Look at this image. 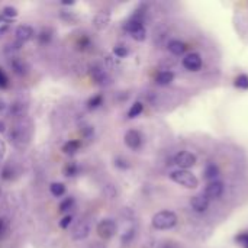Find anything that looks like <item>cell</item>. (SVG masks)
I'll list each match as a JSON object with an SVG mask.
<instances>
[{"label":"cell","mask_w":248,"mask_h":248,"mask_svg":"<svg viewBox=\"0 0 248 248\" xmlns=\"http://www.w3.org/2000/svg\"><path fill=\"white\" fill-rule=\"evenodd\" d=\"M32 135H33L32 121L28 116H25V118L13 122V125L9 131V141L15 148L23 150L31 144Z\"/></svg>","instance_id":"obj_1"},{"label":"cell","mask_w":248,"mask_h":248,"mask_svg":"<svg viewBox=\"0 0 248 248\" xmlns=\"http://www.w3.org/2000/svg\"><path fill=\"white\" fill-rule=\"evenodd\" d=\"M125 32H128L135 41L142 42L147 38V29L144 26V12L141 9L135 10V13L126 20L124 25Z\"/></svg>","instance_id":"obj_2"},{"label":"cell","mask_w":248,"mask_h":248,"mask_svg":"<svg viewBox=\"0 0 248 248\" xmlns=\"http://www.w3.org/2000/svg\"><path fill=\"white\" fill-rule=\"evenodd\" d=\"M151 224L158 231L171 230L177 225V215L171 211H160L153 217Z\"/></svg>","instance_id":"obj_3"},{"label":"cell","mask_w":248,"mask_h":248,"mask_svg":"<svg viewBox=\"0 0 248 248\" xmlns=\"http://www.w3.org/2000/svg\"><path fill=\"white\" fill-rule=\"evenodd\" d=\"M170 179L174 183H177V185H180V186H183L186 189H196L199 186L198 177L189 170H180V169L174 170V171H171Z\"/></svg>","instance_id":"obj_4"},{"label":"cell","mask_w":248,"mask_h":248,"mask_svg":"<svg viewBox=\"0 0 248 248\" xmlns=\"http://www.w3.org/2000/svg\"><path fill=\"white\" fill-rule=\"evenodd\" d=\"M89 74H90V78L94 81V84L97 86H102V87H106V86H110L112 84V77L109 76V73L99 64H93L89 70Z\"/></svg>","instance_id":"obj_5"},{"label":"cell","mask_w":248,"mask_h":248,"mask_svg":"<svg viewBox=\"0 0 248 248\" xmlns=\"http://www.w3.org/2000/svg\"><path fill=\"white\" fill-rule=\"evenodd\" d=\"M116 231H118V225H116V222H115L113 219H110V218L102 219V221L97 224V227H96L97 235H99L102 240H105V241L113 238L115 234H116Z\"/></svg>","instance_id":"obj_6"},{"label":"cell","mask_w":248,"mask_h":248,"mask_svg":"<svg viewBox=\"0 0 248 248\" xmlns=\"http://www.w3.org/2000/svg\"><path fill=\"white\" fill-rule=\"evenodd\" d=\"M174 164L180 170H189L196 164V155L189 151H180L174 155Z\"/></svg>","instance_id":"obj_7"},{"label":"cell","mask_w":248,"mask_h":248,"mask_svg":"<svg viewBox=\"0 0 248 248\" xmlns=\"http://www.w3.org/2000/svg\"><path fill=\"white\" fill-rule=\"evenodd\" d=\"M90 231H92L90 222L86 221V219H80L74 225V228L71 230V238L74 241H83V240H86L90 235Z\"/></svg>","instance_id":"obj_8"},{"label":"cell","mask_w":248,"mask_h":248,"mask_svg":"<svg viewBox=\"0 0 248 248\" xmlns=\"http://www.w3.org/2000/svg\"><path fill=\"white\" fill-rule=\"evenodd\" d=\"M124 141H125V145L131 150H140L141 145H142V134L137 129H129L125 132V137H124Z\"/></svg>","instance_id":"obj_9"},{"label":"cell","mask_w":248,"mask_h":248,"mask_svg":"<svg viewBox=\"0 0 248 248\" xmlns=\"http://www.w3.org/2000/svg\"><path fill=\"white\" fill-rule=\"evenodd\" d=\"M110 19H112V13H110L108 9H103V10H99V12L93 16L92 22H93V26H94L97 31H103L105 28L109 26Z\"/></svg>","instance_id":"obj_10"},{"label":"cell","mask_w":248,"mask_h":248,"mask_svg":"<svg viewBox=\"0 0 248 248\" xmlns=\"http://www.w3.org/2000/svg\"><path fill=\"white\" fill-rule=\"evenodd\" d=\"M15 36H16V41H17L19 44L23 45V44L29 42L31 39H33L35 31H33V28L29 26V25H19V26L15 29Z\"/></svg>","instance_id":"obj_11"},{"label":"cell","mask_w":248,"mask_h":248,"mask_svg":"<svg viewBox=\"0 0 248 248\" xmlns=\"http://www.w3.org/2000/svg\"><path fill=\"white\" fill-rule=\"evenodd\" d=\"M26 113H28V105H26V103L16 100V102H13L12 105H9L7 115H9L10 118H13L15 121L25 118V116H26Z\"/></svg>","instance_id":"obj_12"},{"label":"cell","mask_w":248,"mask_h":248,"mask_svg":"<svg viewBox=\"0 0 248 248\" xmlns=\"http://www.w3.org/2000/svg\"><path fill=\"white\" fill-rule=\"evenodd\" d=\"M183 67L189 71H199L202 68V57L198 52H190L183 58Z\"/></svg>","instance_id":"obj_13"},{"label":"cell","mask_w":248,"mask_h":248,"mask_svg":"<svg viewBox=\"0 0 248 248\" xmlns=\"http://www.w3.org/2000/svg\"><path fill=\"white\" fill-rule=\"evenodd\" d=\"M190 206L195 212L198 214H205L209 208V199L205 196V193H199V195H195L192 199H190Z\"/></svg>","instance_id":"obj_14"},{"label":"cell","mask_w":248,"mask_h":248,"mask_svg":"<svg viewBox=\"0 0 248 248\" xmlns=\"http://www.w3.org/2000/svg\"><path fill=\"white\" fill-rule=\"evenodd\" d=\"M9 65H10V68H12V71L16 74V76H19V77H23V76H26L28 74V70H29V67H28V64H26V61L25 60H22L20 57H10V60H9Z\"/></svg>","instance_id":"obj_15"},{"label":"cell","mask_w":248,"mask_h":248,"mask_svg":"<svg viewBox=\"0 0 248 248\" xmlns=\"http://www.w3.org/2000/svg\"><path fill=\"white\" fill-rule=\"evenodd\" d=\"M224 193V183L221 180H215V182H209L208 186L205 187V196L211 201V199H218L221 198Z\"/></svg>","instance_id":"obj_16"},{"label":"cell","mask_w":248,"mask_h":248,"mask_svg":"<svg viewBox=\"0 0 248 248\" xmlns=\"http://www.w3.org/2000/svg\"><path fill=\"white\" fill-rule=\"evenodd\" d=\"M167 48H169V51H170L171 54H174V55H183V54L186 52V49H187L186 44L182 42V41H179V39H171V41L169 42Z\"/></svg>","instance_id":"obj_17"},{"label":"cell","mask_w":248,"mask_h":248,"mask_svg":"<svg viewBox=\"0 0 248 248\" xmlns=\"http://www.w3.org/2000/svg\"><path fill=\"white\" fill-rule=\"evenodd\" d=\"M173 80H174V74L171 71H160L155 76V83L158 86H169L173 83Z\"/></svg>","instance_id":"obj_18"},{"label":"cell","mask_w":248,"mask_h":248,"mask_svg":"<svg viewBox=\"0 0 248 248\" xmlns=\"http://www.w3.org/2000/svg\"><path fill=\"white\" fill-rule=\"evenodd\" d=\"M80 147H81V141H78V140H70V141H67L62 145V153L67 154V155H74L80 150Z\"/></svg>","instance_id":"obj_19"},{"label":"cell","mask_w":248,"mask_h":248,"mask_svg":"<svg viewBox=\"0 0 248 248\" xmlns=\"http://www.w3.org/2000/svg\"><path fill=\"white\" fill-rule=\"evenodd\" d=\"M80 170H81V169H80V166H78L77 161H68V163L64 166L62 173H64L65 177H76V176L80 174Z\"/></svg>","instance_id":"obj_20"},{"label":"cell","mask_w":248,"mask_h":248,"mask_svg":"<svg viewBox=\"0 0 248 248\" xmlns=\"http://www.w3.org/2000/svg\"><path fill=\"white\" fill-rule=\"evenodd\" d=\"M203 174H205V179H206V180H209V182H215V180L218 179V176H219V169H218V166H217V164L209 163V164L205 167Z\"/></svg>","instance_id":"obj_21"},{"label":"cell","mask_w":248,"mask_h":248,"mask_svg":"<svg viewBox=\"0 0 248 248\" xmlns=\"http://www.w3.org/2000/svg\"><path fill=\"white\" fill-rule=\"evenodd\" d=\"M76 46L80 49V51H87L90 49L92 46V38L86 33H81L77 39H76Z\"/></svg>","instance_id":"obj_22"},{"label":"cell","mask_w":248,"mask_h":248,"mask_svg":"<svg viewBox=\"0 0 248 248\" xmlns=\"http://www.w3.org/2000/svg\"><path fill=\"white\" fill-rule=\"evenodd\" d=\"M52 35H54V31H52L51 28H42L41 32L38 33V42H39L41 45H46V44L51 42Z\"/></svg>","instance_id":"obj_23"},{"label":"cell","mask_w":248,"mask_h":248,"mask_svg":"<svg viewBox=\"0 0 248 248\" xmlns=\"http://www.w3.org/2000/svg\"><path fill=\"white\" fill-rule=\"evenodd\" d=\"M87 109L89 110H96V109H99L102 105H103V94H94V96H92L89 100H87Z\"/></svg>","instance_id":"obj_24"},{"label":"cell","mask_w":248,"mask_h":248,"mask_svg":"<svg viewBox=\"0 0 248 248\" xmlns=\"http://www.w3.org/2000/svg\"><path fill=\"white\" fill-rule=\"evenodd\" d=\"M74 205H76V199H74L73 196H68V198H65L64 201H61V203H60V206H58V212L67 214V212H70V211L74 208Z\"/></svg>","instance_id":"obj_25"},{"label":"cell","mask_w":248,"mask_h":248,"mask_svg":"<svg viewBox=\"0 0 248 248\" xmlns=\"http://www.w3.org/2000/svg\"><path fill=\"white\" fill-rule=\"evenodd\" d=\"M0 15H1V16L4 17V20L9 23V22H12V20L17 16V9L13 7V6H4V7L1 9Z\"/></svg>","instance_id":"obj_26"},{"label":"cell","mask_w":248,"mask_h":248,"mask_svg":"<svg viewBox=\"0 0 248 248\" xmlns=\"http://www.w3.org/2000/svg\"><path fill=\"white\" fill-rule=\"evenodd\" d=\"M49 192H51V195H52L54 198H61V196L65 195V186H64V183L54 182V183H51V186H49Z\"/></svg>","instance_id":"obj_27"},{"label":"cell","mask_w":248,"mask_h":248,"mask_svg":"<svg viewBox=\"0 0 248 248\" xmlns=\"http://www.w3.org/2000/svg\"><path fill=\"white\" fill-rule=\"evenodd\" d=\"M142 110H144V105L141 102H134V105L128 110V118L129 119H135V118H138L142 113Z\"/></svg>","instance_id":"obj_28"},{"label":"cell","mask_w":248,"mask_h":248,"mask_svg":"<svg viewBox=\"0 0 248 248\" xmlns=\"http://www.w3.org/2000/svg\"><path fill=\"white\" fill-rule=\"evenodd\" d=\"M234 86L241 90H248V76L247 74H240L234 80Z\"/></svg>","instance_id":"obj_29"},{"label":"cell","mask_w":248,"mask_h":248,"mask_svg":"<svg viewBox=\"0 0 248 248\" xmlns=\"http://www.w3.org/2000/svg\"><path fill=\"white\" fill-rule=\"evenodd\" d=\"M60 16H61V19L65 20L67 23H76V22L78 20L77 15H76L74 12H70V10H62Z\"/></svg>","instance_id":"obj_30"},{"label":"cell","mask_w":248,"mask_h":248,"mask_svg":"<svg viewBox=\"0 0 248 248\" xmlns=\"http://www.w3.org/2000/svg\"><path fill=\"white\" fill-rule=\"evenodd\" d=\"M13 174H15V171H13V167H12L10 164L3 166V169H1V171H0V177H1L3 180H12V179H13Z\"/></svg>","instance_id":"obj_31"},{"label":"cell","mask_w":248,"mask_h":248,"mask_svg":"<svg viewBox=\"0 0 248 248\" xmlns=\"http://www.w3.org/2000/svg\"><path fill=\"white\" fill-rule=\"evenodd\" d=\"M134 237H135V230H134V228L126 230V231L122 234V237H121V243H122L124 246H128V244L134 240Z\"/></svg>","instance_id":"obj_32"},{"label":"cell","mask_w":248,"mask_h":248,"mask_svg":"<svg viewBox=\"0 0 248 248\" xmlns=\"http://www.w3.org/2000/svg\"><path fill=\"white\" fill-rule=\"evenodd\" d=\"M128 54H129V49H128L125 45H116V46L113 48V55H115L116 58H125Z\"/></svg>","instance_id":"obj_33"},{"label":"cell","mask_w":248,"mask_h":248,"mask_svg":"<svg viewBox=\"0 0 248 248\" xmlns=\"http://www.w3.org/2000/svg\"><path fill=\"white\" fill-rule=\"evenodd\" d=\"M115 167L119 169V170H128V169L131 167V164H129V161H128L126 158H124V157H116V158H115Z\"/></svg>","instance_id":"obj_34"},{"label":"cell","mask_w":248,"mask_h":248,"mask_svg":"<svg viewBox=\"0 0 248 248\" xmlns=\"http://www.w3.org/2000/svg\"><path fill=\"white\" fill-rule=\"evenodd\" d=\"M235 243L240 244L243 248H248V231L247 232H241L235 237Z\"/></svg>","instance_id":"obj_35"},{"label":"cell","mask_w":248,"mask_h":248,"mask_svg":"<svg viewBox=\"0 0 248 248\" xmlns=\"http://www.w3.org/2000/svg\"><path fill=\"white\" fill-rule=\"evenodd\" d=\"M81 135H83V138H86V140H92L93 135H94V128L90 126V125L81 126Z\"/></svg>","instance_id":"obj_36"},{"label":"cell","mask_w":248,"mask_h":248,"mask_svg":"<svg viewBox=\"0 0 248 248\" xmlns=\"http://www.w3.org/2000/svg\"><path fill=\"white\" fill-rule=\"evenodd\" d=\"M9 87V77L6 76L4 70L0 67V89H7Z\"/></svg>","instance_id":"obj_37"},{"label":"cell","mask_w":248,"mask_h":248,"mask_svg":"<svg viewBox=\"0 0 248 248\" xmlns=\"http://www.w3.org/2000/svg\"><path fill=\"white\" fill-rule=\"evenodd\" d=\"M71 224H73V215H65V217L60 221V227H61L62 230L70 228Z\"/></svg>","instance_id":"obj_38"},{"label":"cell","mask_w":248,"mask_h":248,"mask_svg":"<svg viewBox=\"0 0 248 248\" xmlns=\"http://www.w3.org/2000/svg\"><path fill=\"white\" fill-rule=\"evenodd\" d=\"M4 154H6V144H4L3 140H0V163H1V160L4 157Z\"/></svg>","instance_id":"obj_39"},{"label":"cell","mask_w":248,"mask_h":248,"mask_svg":"<svg viewBox=\"0 0 248 248\" xmlns=\"http://www.w3.org/2000/svg\"><path fill=\"white\" fill-rule=\"evenodd\" d=\"M3 232H6V219L0 218V237L3 235Z\"/></svg>","instance_id":"obj_40"},{"label":"cell","mask_w":248,"mask_h":248,"mask_svg":"<svg viewBox=\"0 0 248 248\" xmlns=\"http://www.w3.org/2000/svg\"><path fill=\"white\" fill-rule=\"evenodd\" d=\"M7 31H9V23H3V25H0V38H1Z\"/></svg>","instance_id":"obj_41"},{"label":"cell","mask_w":248,"mask_h":248,"mask_svg":"<svg viewBox=\"0 0 248 248\" xmlns=\"http://www.w3.org/2000/svg\"><path fill=\"white\" fill-rule=\"evenodd\" d=\"M160 248H177L174 246V243H164V244H161V247Z\"/></svg>","instance_id":"obj_42"},{"label":"cell","mask_w":248,"mask_h":248,"mask_svg":"<svg viewBox=\"0 0 248 248\" xmlns=\"http://www.w3.org/2000/svg\"><path fill=\"white\" fill-rule=\"evenodd\" d=\"M6 108H7V105H6V103H4V100L0 97V113H1L3 110H6Z\"/></svg>","instance_id":"obj_43"},{"label":"cell","mask_w":248,"mask_h":248,"mask_svg":"<svg viewBox=\"0 0 248 248\" xmlns=\"http://www.w3.org/2000/svg\"><path fill=\"white\" fill-rule=\"evenodd\" d=\"M6 131V124H4V121H0V134H3Z\"/></svg>","instance_id":"obj_44"},{"label":"cell","mask_w":248,"mask_h":248,"mask_svg":"<svg viewBox=\"0 0 248 248\" xmlns=\"http://www.w3.org/2000/svg\"><path fill=\"white\" fill-rule=\"evenodd\" d=\"M62 4H64V6H71V4H74V0H70V1H62Z\"/></svg>","instance_id":"obj_45"},{"label":"cell","mask_w":248,"mask_h":248,"mask_svg":"<svg viewBox=\"0 0 248 248\" xmlns=\"http://www.w3.org/2000/svg\"><path fill=\"white\" fill-rule=\"evenodd\" d=\"M3 23H7V22H6V20H4V17L0 15V25H3Z\"/></svg>","instance_id":"obj_46"},{"label":"cell","mask_w":248,"mask_h":248,"mask_svg":"<svg viewBox=\"0 0 248 248\" xmlns=\"http://www.w3.org/2000/svg\"><path fill=\"white\" fill-rule=\"evenodd\" d=\"M0 193H1V189H0Z\"/></svg>","instance_id":"obj_47"}]
</instances>
